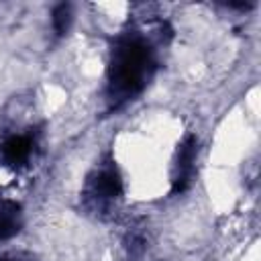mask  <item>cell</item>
<instances>
[{
    "label": "cell",
    "mask_w": 261,
    "mask_h": 261,
    "mask_svg": "<svg viewBox=\"0 0 261 261\" xmlns=\"http://www.w3.org/2000/svg\"><path fill=\"white\" fill-rule=\"evenodd\" d=\"M69 22H71V8H69V4H59L53 10V27H55V33L57 35H63L67 31Z\"/></svg>",
    "instance_id": "cell-6"
},
{
    "label": "cell",
    "mask_w": 261,
    "mask_h": 261,
    "mask_svg": "<svg viewBox=\"0 0 261 261\" xmlns=\"http://www.w3.org/2000/svg\"><path fill=\"white\" fill-rule=\"evenodd\" d=\"M196 137L188 135L184 143L179 145L177 153V173L173 177V192H184L190 184L192 169H194V159H196Z\"/></svg>",
    "instance_id": "cell-2"
},
{
    "label": "cell",
    "mask_w": 261,
    "mask_h": 261,
    "mask_svg": "<svg viewBox=\"0 0 261 261\" xmlns=\"http://www.w3.org/2000/svg\"><path fill=\"white\" fill-rule=\"evenodd\" d=\"M0 261H8V259H0Z\"/></svg>",
    "instance_id": "cell-7"
},
{
    "label": "cell",
    "mask_w": 261,
    "mask_h": 261,
    "mask_svg": "<svg viewBox=\"0 0 261 261\" xmlns=\"http://www.w3.org/2000/svg\"><path fill=\"white\" fill-rule=\"evenodd\" d=\"M20 228V206L12 200H0V241L16 234Z\"/></svg>",
    "instance_id": "cell-3"
},
{
    "label": "cell",
    "mask_w": 261,
    "mask_h": 261,
    "mask_svg": "<svg viewBox=\"0 0 261 261\" xmlns=\"http://www.w3.org/2000/svg\"><path fill=\"white\" fill-rule=\"evenodd\" d=\"M96 186H98V192H100L102 196H108V198H116V196H120V192H122V179H120V175H118L114 169L102 171Z\"/></svg>",
    "instance_id": "cell-5"
},
{
    "label": "cell",
    "mask_w": 261,
    "mask_h": 261,
    "mask_svg": "<svg viewBox=\"0 0 261 261\" xmlns=\"http://www.w3.org/2000/svg\"><path fill=\"white\" fill-rule=\"evenodd\" d=\"M149 65H151V51L143 41L139 39L122 41L112 55V65H110L112 92H116L118 96L137 94L145 84Z\"/></svg>",
    "instance_id": "cell-1"
},
{
    "label": "cell",
    "mask_w": 261,
    "mask_h": 261,
    "mask_svg": "<svg viewBox=\"0 0 261 261\" xmlns=\"http://www.w3.org/2000/svg\"><path fill=\"white\" fill-rule=\"evenodd\" d=\"M2 155L10 165H18V163L27 161V157L31 155V139L29 137H10L2 145Z\"/></svg>",
    "instance_id": "cell-4"
}]
</instances>
